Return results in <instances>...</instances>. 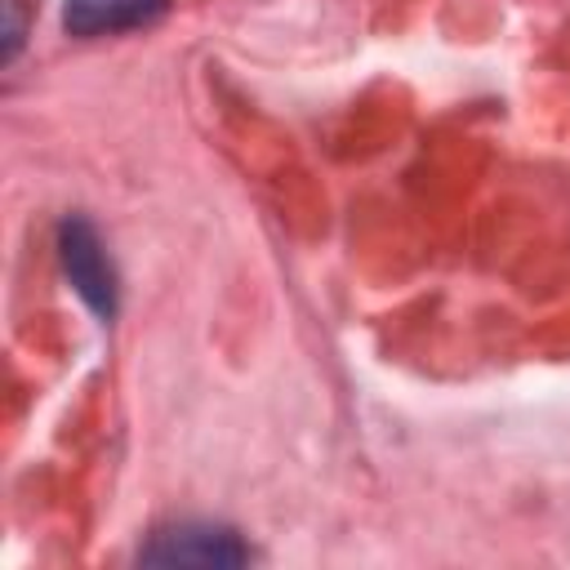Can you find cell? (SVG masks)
<instances>
[{"mask_svg": "<svg viewBox=\"0 0 570 570\" xmlns=\"http://www.w3.org/2000/svg\"><path fill=\"white\" fill-rule=\"evenodd\" d=\"M169 9V0H67L62 4V27L80 40L94 36H116L156 22Z\"/></svg>", "mask_w": 570, "mask_h": 570, "instance_id": "3957f363", "label": "cell"}, {"mask_svg": "<svg viewBox=\"0 0 570 570\" xmlns=\"http://www.w3.org/2000/svg\"><path fill=\"white\" fill-rule=\"evenodd\" d=\"M58 263H62L71 289L102 321H111L116 316V267H111V258H107V249H102V240H98L89 218L71 214V218L58 223Z\"/></svg>", "mask_w": 570, "mask_h": 570, "instance_id": "6da1fadb", "label": "cell"}, {"mask_svg": "<svg viewBox=\"0 0 570 570\" xmlns=\"http://www.w3.org/2000/svg\"><path fill=\"white\" fill-rule=\"evenodd\" d=\"M147 566H245L254 552L240 543L232 525L214 521H178L147 539L138 552Z\"/></svg>", "mask_w": 570, "mask_h": 570, "instance_id": "7a4b0ae2", "label": "cell"}]
</instances>
